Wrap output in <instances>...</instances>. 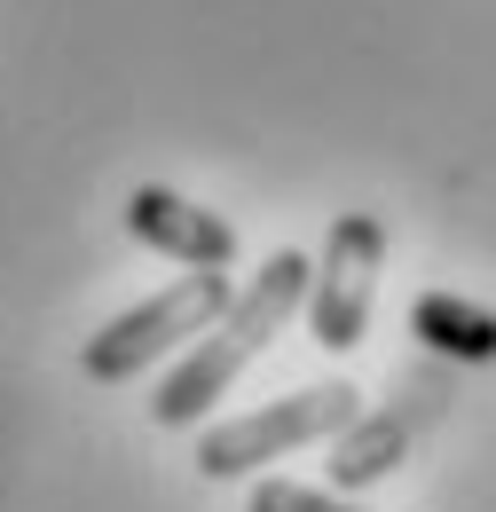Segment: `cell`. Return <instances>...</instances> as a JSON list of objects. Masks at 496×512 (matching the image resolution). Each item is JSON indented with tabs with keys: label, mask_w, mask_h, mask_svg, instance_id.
I'll return each instance as SVG.
<instances>
[{
	"label": "cell",
	"mask_w": 496,
	"mask_h": 512,
	"mask_svg": "<svg viewBox=\"0 0 496 512\" xmlns=\"http://www.w3.org/2000/svg\"><path fill=\"white\" fill-rule=\"evenodd\" d=\"M308 268H315V260L292 253V245L260 260V268H252V284L229 300V308H221V316H213V331L189 347L182 363H174V379L150 394V418H158V426H197V418H205L229 386L245 379L252 355H260L284 323L308 308Z\"/></svg>",
	"instance_id": "1"
},
{
	"label": "cell",
	"mask_w": 496,
	"mask_h": 512,
	"mask_svg": "<svg viewBox=\"0 0 496 512\" xmlns=\"http://www.w3.org/2000/svg\"><path fill=\"white\" fill-rule=\"evenodd\" d=\"M355 418H363V386H347V379L276 394V402H260V410L229 418V426H205L197 473L205 481H245V473H260V465H276V457H292L308 442H339Z\"/></svg>",
	"instance_id": "2"
},
{
	"label": "cell",
	"mask_w": 496,
	"mask_h": 512,
	"mask_svg": "<svg viewBox=\"0 0 496 512\" xmlns=\"http://www.w3.org/2000/svg\"><path fill=\"white\" fill-rule=\"evenodd\" d=\"M229 300H237V292H229V268H189L182 284H166V292H150L142 308H126V316L103 323V331L79 347V371L95 386L142 379L158 355H174L197 331H213V316H221Z\"/></svg>",
	"instance_id": "3"
},
{
	"label": "cell",
	"mask_w": 496,
	"mask_h": 512,
	"mask_svg": "<svg viewBox=\"0 0 496 512\" xmlns=\"http://www.w3.org/2000/svg\"><path fill=\"white\" fill-rule=\"evenodd\" d=\"M378 268H386V221L378 213H339L315 268H308V339L323 355H355L363 347Z\"/></svg>",
	"instance_id": "4"
},
{
	"label": "cell",
	"mask_w": 496,
	"mask_h": 512,
	"mask_svg": "<svg viewBox=\"0 0 496 512\" xmlns=\"http://www.w3.org/2000/svg\"><path fill=\"white\" fill-rule=\"evenodd\" d=\"M119 213H126V237H134V245L182 260V268H229V260H237V229H229L221 213L189 205L182 190H166V182H142Z\"/></svg>",
	"instance_id": "5"
},
{
	"label": "cell",
	"mask_w": 496,
	"mask_h": 512,
	"mask_svg": "<svg viewBox=\"0 0 496 512\" xmlns=\"http://www.w3.org/2000/svg\"><path fill=\"white\" fill-rule=\"evenodd\" d=\"M434 410H441V386H410V402H394V410H378V418H355V426L331 442V489H371V481H386V473L402 465L410 434H418Z\"/></svg>",
	"instance_id": "6"
},
{
	"label": "cell",
	"mask_w": 496,
	"mask_h": 512,
	"mask_svg": "<svg viewBox=\"0 0 496 512\" xmlns=\"http://www.w3.org/2000/svg\"><path fill=\"white\" fill-rule=\"evenodd\" d=\"M410 331L434 355H449V363H496V316L457 300V292H418L410 300Z\"/></svg>",
	"instance_id": "7"
},
{
	"label": "cell",
	"mask_w": 496,
	"mask_h": 512,
	"mask_svg": "<svg viewBox=\"0 0 496 512\" xmlns=\"http://www.w3.org/2000/svg\"><path fill=\"white\" fill-rule=\"evenodd\" d=\"M245 512H363V505H339L331 489H308V481H260Z\"/></svg>",
	"instance_id": "8"
}]
</instances>
